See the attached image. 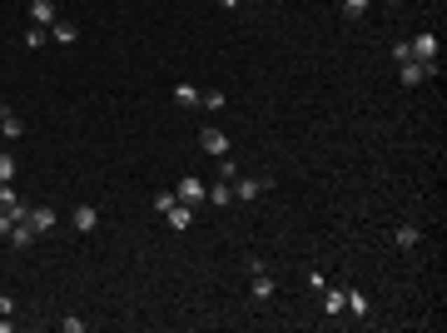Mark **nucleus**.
Masks as SVG:
<instances>
[{"instance_id":"5","label":"nucleus","mask_w":447,"mask_h":333,"mask_svg":"<svg viewBox=\"0 0 447 333\" xmlns=\"http://www.w3.org/2000/svg\"><path fill=\"white\" fill-rule=\"evenodd\" d=\"M55 20H60V6H55V0H30V25H55Z\"/></svg>"},{"instance_id":"25","label":"nucleus","mask_w":447,"mask_h":333,"mask_svg":"<svg viewBox=\"0 0 447 333\" xmlns=\"http://www.w3.org/2000/svg\"><path fill=\"white\" fill-rule=\"evenodd\" d=\"M303 284H308V289H313V294H323V289H328V279H323V273H318V269H313V273H308V279H303Z\"/></svg>"},{"instance_id":"15","label":"nucleus","mask_w":447,"mask_h":333,"mask_svg":"<svg viewBox=\"0 0 447 333\" xmlns=\"http://www.w3.org/2000/svg\"><path fill=\"white\" fill-rule=\"evenodd\" d=\"M418 239H422V234H418L413 224H398V229H393V244H398V249H418Z\"/></svg>"},{"instance_id":"11","label":"nucleus","mask_w":447,"mask_h":333,"mask_svg":"<svg viewBox=\"0 0 447 333\" xmlns=\"http://www.w3.org/2000/svg\"><path fill=\"white\" fill-rule=\"evenodd\" d=\"M35 239H40V234L30 229V219H15V229H11V244H15V249H30Z\"/></svg>"},{"instance_id":"29","label":"nucleus","mask_w":447,"mask_h":333,"mask_svg":"<svg viewBox=\"0 0 447 333\" xmlns=\"http://www.w3.org/2000/svg\"><path fill=\"white\" fill-rule=\"evenodd\" d=\"M219 6H224V11H239V0H219Z\"/></svg>"},{"instance_id":"10","label":"nucleus","mask_w":447,"mask_h":333,"mask_svg":"<svg viewBox=\"0 0 447 333\" xmlns=\"http://www.w3.org/2000/svg\"><path fill=\"white\" fill-rule=\"evenodd\" d=\"M368 308H373V304H368V294H363V289H348V299H343V313H353V318H368Z\"/></svg>"},{"instance_id":"12","label":"nucleus","mask_w":447,"mask_h":333,"mask_svg":"<svg viewBox=\"0 0 447 333\" xmlns=\"http://www.w3.org/2000/svg\"><path fill=\"white\" fill-rule=\"evenodd\" d=\"M343 299H348V289H323V313L338 318V313H343Z\"/></svg>"},{"instance_id":"18","label":"nucleus","mask_w":447,"mask_h":333,"mask_svg":"<svg viewBox=\"0 0 447 333\" xmlns=\"http://www.w3.org/2000/svg\"><path fill=\"white\" fill-rule=\"evenodd\" d=\"M174 104L194 109V104H199V90H194V85H174Z\"/></svg>"},{"instance_id":"20","label":"nucleus","mask_w":447,"mask_h":333,"mask_svg":"<svg viewBox=\"0 0 447 333\" xmlns=\"http://www.w3.org/2000/svg\"><path fill=\"white\" fill-rule=\"evenodd\" d=\"M174 204H179V194H170V189H159V194H154V214H170Z\"/></svg>"},{"instance_id":"1","label":"nucleus","mask_w":447,"mask_h":333,"mask_svg":"<svg viewBox=\"0 0 447 333\" xmlns=\"http://www.w3.org/2000/svg\"><path fill=\"white\" fill-rule=\"evenodd\" d=\"M199 149L214 154V159H224V154H229V135L214 130V125H204V130H199Z\"/></svg>"},{"instance_id":"17","label":"nucleus","mask_w":447,"mask_h":333,"mask_svg":"<svg viewBox=\"0 0 447 333\" xmlns=\"http://www.w3.org/2000/svg\"><path fill=\"white\" fill-rule=\"evenodd\" d=\"M254 299H259V304H263V299H273V279H268L263 269L254 273Z\"/></svg>"},{"instance_id":"27","label":"nucleus","mask_w":447,"mask_h":333,"mask_svg":"<svg viewBox=\"0 0 447 333\" xmlns=\"http://www.w3.org/2000/svg\"><path fill=\"white\" fill-rule=\"evenodd\" d=\"M0 313H6V318L15 313V299H11V294H0Z\"/></svg>"},{"instance_id":"28","label":"nucleus","mask_w":447,"mask_h":333,"mask_svg":"<svg viewBox=\"0 0 447 333\" xmlns=\"http://www.w3.org/2000/svg\"><path fill=\"white\" fill-rule=\"evenodd\" d=\"M11 328H15V323H11V318H6V313H0V333H11Z\"/></svg>"},{"instance_id":"13","label":"nucleus","mask_w":447,"mask_h":333,"mask_svg":"<svg viewBox=\"0 0 447 333\" xmlns=\"http://www.w3.org/2000/svg\"><path fill=\"white\" fill-rule=\"evenodd\" d=\"M50 45H75V25H70L65 15H60V20L50 25Z\"/></svg>"},{"instance_id":"22","label":"nucleus","mask_w":447,"mask_h":333,"mask_svg":"<svg viewBox=\"0 0 447 333\" xmlns=\"http://www.w3.org/2000/svg\"><path fill=\"white\" fill-rule=\"evenodd\" d=\"M199 100H204V109H224V90H204Z\"/></svg>"},{"instance_id":"24","label":"nucleus","mask_w":447,"mask_h":333,"mask_svg":"<svg viewBox=\"0 0 447 333\" xmlns=\"http://www.w3.org/2000/svg\"><path fill=\"white\" fill-rule=\"evenodd\" d=\"M60 328H65V333H85V318H75V313H65V318H60Z\"/></svg>"},{"instance_id":"14","label":"nucleus","mask_w":447,"mask_h":333,"mask_svg":"<svg viewBox=\"0 0 447 333\" xmlns=\"http://www.w3.org/2000/svg\"><path fill=\"white\" fill-rule=\"evenodd\" d=\"M204 199H209V204H219V209H224V204H234V184H229V179H219L214 189H204Z\"/></svg>"},{"instance_id":"19","label":"nucleus","mask_w":447,"mask_h":333,"mask_svg":"<svg viewBox=\"0 0 447 333\" xmlns=\"http://www.w3.org/2000/svg\"><path fill=\"white\" fill-rule=\"evenodd\" d=\"M368 6H373V0H343V15H348V20H363Z\"/></svg>"},{"instance_id":"9","label":"nucleus","mask_w":447,"mask_h":333,"mask_svg":"<svg viewBox=\"0 0 447 333\" xmlns=\"http://www.w3.org/2000/svg\"><path fill=\"white\" fill-rule=\"evenodd\" d=\"M0 135H6V140H20L25 135V120L15 115V109H0Z\"/></svg>"},{"instance_id":"2","label":"nucleus","mask_w":447,"mask_h":333,"mask_svg":"<svg viewBox=\"0 0 447 333\" xmlns=\"http://www.w3.org/2000/svg\"><path fill=\"white\" fill-rule=\"evenodd\" d=\"M263 189H268V175H254V179H234V199H239V204H254Z\"/></svg>"},{"instance_id":"3","label":"nucleus","mask_w":447,"mask_h":333,"mask_svg":"<svg viewBox=\"0 0 447 333\" xmlns=\"http://www.w3.org/2000/svg\"><path fill=\"white\" fill-rule=\"evenodd\" d=\"M70 224H75V234H95V229H99V209H95V204H75Z\"/></svg>"},{"instance_id":"4","label":"nucleus","mask_w":447,"mask_h":333,"mask_svg":"<svg viewBox=\"0 0 447 333\" xmlns=\"http://www.w3.org/2000/svg\"><path fill=\"white\" fill-rule=\"evenodd\" d=\"M55 224H60V209H55V204H40V209H30V229H35V234H50Z\"/></svg>"},{"instance_id":"16","label":"nucleus","mask_w":447,"mask_h":333,"mask_svg":"<svg viewBox=\"0 0 447 333\" xmlns=\"http://www.w3.org/2000/svg\"><path fill=\"white\" fill-rule=\"evenodd\" d=\"M20 40H25V50H40V45H50V30H45V25H30Z\"/></svg>"},{"instance_id":"6","label":"nucleus","mask_w":447,"mask_h":333,"mask_svg":"<svg viewBox=\"0 0 447 333\" xmlns=\"http://www.w3.org/2000/svg\"><path fill=\"white\" fill-rule=\"evenodd\" d=\"M408 50H413V60H437V35H432V30H422V35H413V40H408Z\"/></svg>"},{"instance_id":"21","label":"nucleus","mask_w":447,"mask_h":333,"mask_svg":"<svg viewBox=\"0 0 447 333\" xmlns=\"http://www.w3.org/2000/svg\"><path fill=\"white\" fill-rule=\"evenodd\" d=\"M11 179H15V159L0 154V184H11Z\"/></svg>"},{"instance_id":"8","label":"nucleus","mask_w":447,"mask_h":333,"mask_svg":"<svg viewBox=\"0 0 447 333\" xmlns=\"http://www.w3.org/2000/svg\"><path fill=\"white\" fill-rule=\"evenodd\" d=\"M164 219H170V229H179V234H184V229L194 224V204H184V199H179V204H174L170 214H164Z\"/></svg>"},{"instance_id":"26","label":"nucleus","mask_w":447,"mask_h":333,"mask_svg":"<svg viewBox=\"0 0 447 333\" xmlns=\"http://www.w3.org/2000/svg\"><path fill=\"white\" fill-rule=\"evenodd\" d=\"M11 229H15V219H11V214H0V239H11Z\"/></svg>"},{"instance_id":"7","label":"nucleus","mask_w":447,"mask_h":333,"mask_svg":"<svg viewBox=\"0 0 447 333\" xmlns=\"http://www.w3.org/2000/svg\"><path fill=\"white\" fill-rule=\"evenodd\" d=\"M174 194H179V199H184V204H194V209H199V204H204V184H199V175H184V179H179V189H174Z\"/></svg>"},{"instance_id":"23","label":"nucleus","mask_w":447,"mask_h":333,"mask_svg":"<svg viewBox=\"0 0 447 333\" xmlns=\"http://www.w3.org/2000/svg\"><path fill=\"white\" fill-rule=\"evenodd\" d=\"M219 179H229V184L239 179V170H234V159H219Z\"/></svg>"}]
</instances>
